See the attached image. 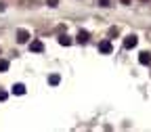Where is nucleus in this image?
Returning <instances> with one entry per match:
<instances>
[{"mask_svg": "<svg viewBox=\"0 0 151 132\" xmlns=\"http://www.w3.org/2000/svg\"><path fill=\"white\" fill-rule=\"evenodd\" d=\"M137 42H139V38H137L134 34H130L126 40H124V48H134V46H137Z\"/></svg>", "mask_w": 151, "mask_h": 132, "instance_id": "1", "label": "nucleus"}, {"mask_svg": "<svg viewBox=\"0 0 151 132\" xmlns=\"http://www.w3.org/2000/svg\"><path fill=\"white\" fill-rule=\"evenodd\" d=\"M99 50H101L103 55H109V52L113 50V46H111L109 40H103V42H99Z\"/></svg>", "mask_w": 151, "mask_h": 132, "instance_id": "2", "label": "nucleus"}, {"mask_svg": "<svg viewBox=\"0 0 151 132\" xmlns=\"http://www.w3.org/2000/svg\"><path fill=\"white\" fill-rule=\"evenodd\" d=\"M76 40H78L80 44H86V42L90 40V34H88L86 29H80V32H78V38H76Z\"/></svg>", "mask_w": 151, "mask_h": 132, "instance_id": "3", "label": "nucleus"}, {"mask_svg": "<svg viewBox=\"0 0 151 132\" xmlns=\"http://www.w3.org/2000/svg\"><path fill=\"white\" fill-rule=\"evenodd\" d=\"M27 40H29V32H25V29H19V32H17V42L25 44Z\"/></svg>", "mask_w": 151, "mask_h": 132, "instance_id": "4", "label": "nucleus"}, {"mask_svg": "<svg viewBox=\"0 0 151 132\" xmlns=\"http://www.w3.org/2000/svg\"><path fill=\"white\" fill-rule=\"evenodd\" d=\"M29 50H32V52H42V50H44V44H42L40 40H34V42L29 44Z\"/></svg>", "mask_w": 151, "mask_h": 132, "instance_id": "5", "label": "nucleus"}, {"mask_svg": "<svg viewBox=\"0 0 151 132\" xmlns=\"http://www.w3.org/2000/svg\"><path fill=\"white\" fill-rule=\"evenodd\" d=\"M139 61H141L143 65H151V52H147V50H143V52L139 55Z\"/></svg>", "mask_w": 151, "mask_h": 132, "instance_id": "6", "label": "nucleus"}, {"mask_svg": "<svg viewBox=\"0 0 151 132\" xmlns=\"http://www.w3.org/2000/svg\"><path fill=\"white\" fill-rule=\"evenodd\" d=\"M59 44H61V46H69V44H71V40H69L67 34H61V36H59Z\"/></svg>", "mask_w": 151, "mask_h": 132, "instance_id": "7", "label": "nucleus"}, {"mask_svg": "<svg viewBox=\"0 0 151 132\" xmlns=\"http://www.w3.org/2000/svg\"><path fill=\"white\" fill-rule=\"evenodd\" d=\"M13 92H15V94H25V86H23V84H15V86H13Z\"/></svg>", "mask_w": 151, "mask_h": 132, "instance_id": "8", "label": "nucleus"}, {"mask_svg": "<svg viewBox=\"0 0 151 132\" xmlns=\"http://www.w3.org/2000/svg\"><path fill=\"white\" fill-rule=\"evenodd\" d=\"M61 82V78H59V75H57V73H52V75H48V84H52V86H57V84H59Z\"/></svg>", "mask_w": 151, "mask_h": 132, "instance_id": "9", "label": "nucleus"}, {"mask_svg": "<svg viewBox=\"0 0 151 132\" xmlns=\"http://www.w3.org/2000/svg\"><path fill=\"white\" fill-rule=\"evenodd\" d=\"M120 36V27H109V38H118Z\"/></svg>", "mask_w": 151, "mask_h": 132, "instance_id": "10", "label": "nucleus"}, {"mask_svg": "<svg viewBox=\"0 0 151 132\" xmlns=\"http://www.w3.org/2000/svg\"><path fill=\"white\" fill-rule=\"evenodd\" d=\"M6 69H9V61L0 59V71H6Z\"/></svg>", "mask_w": 151, "mask_h": 132, "instance_id": "11", "label": "nucleus"}, {"mask_svg": "<svg viewBox=\"0 0 151 132\" xmlns=\"http://www.w3.org/2000/svg\"><path fill=\"white\" fill-rule=\"evenodd\" d=\"M97 4H99V6H111L109 0H97Z\"/></svg>", "mask_w": 151, "mask_h": 132, "instance_id": "12", "label": "nucleus"}, {"mask_svg": "<svg viewBox=\"0 0 151 132\" xmlns=\"http://www.w3.org/2000/svg\"><path fill=\"white\" fill-rule=\"evenodd\" d=\"M46 4H48V6H52V9H55V6H57V4H59V0H46Z\"/></svg>", "mask_w": 151, "mask_h": 132, "instance_id": "13", "label": "nucleus"}, {"mask_svg": "<svg viewBox=\"0 0 151 132\" xmlns=\"http://www.w3.org/2000/svg\"><path fill=\"white\" fill-rule=\"evenodd\" d=\"M0 101H6V92L4 90H0Z\"/></svg>", "mask_w": 151, "mask_h": 132, "instance_id": "14", "label": "nucleus"}, {"mask_svg": "<svg viewBox=\"0 0 151 132\" xmlns=\"http://www.w3.org/2000/svg\"><path fill=\"white\" fill-rule=\"evenodd\" d=\"M120 2H122V4H130V2H132V0H120Z\"/></svg>", "mask_w": 151, "mask_h": 132, "instance_id": "15", "label": "nucleus"}, {"mask_svg": "<svg viewBox=\"0 0 151 132\" xmlns=\"http://www.w3.org/2000/svg\"><path fill=\"white\" fill-rule=\"evenodd\" d=\"M0 11H4V4H2V2H0Z\"/></svg>", "mask_w": 151, "mask_h": 132, "instance_id": "16", "label": "nucleus"}]
</instances>
